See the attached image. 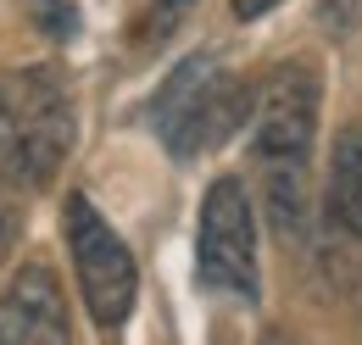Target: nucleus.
<instances>
[{"label":"nucleus","mask_w":362,"mask_h":345,"mask_svg":"<svg viewBox=\"0 0 362 345\" xmlns=\"http://www.w3.org/2000/svg\"><path fill=\"white\" fill-rule=\"evenodd\" d=\"M189 6H195V0H151V11L139 17V28H134V40L139 45H162L184 17H189Z\"/></svg>","instance_id":"nucleus-8"},{"label":"nucleus","mask_w":362,"mask_h":345,"mask_svg":"<svg viewBox=\"0 0 362 345\" xmlns=\"http://www.w3.org/2000/svg\"><path fill=\"white\" fill-rule=\"evenodd\" d=\"M17 234H23V212H17V195H11V184L0 178V262L17 251Z\"/></svg>","instance_id":"nucleus-11"},{"label":"nucleus","mask_w":362,"mask_h":345,"mask_svg":"<svg viewBox=\"0 0 362 345\" xmlns=\"http://www.w3.org/2000/svg\"><path fill=\"white\" fill-rule=\"evenodd\" d=\"M323 223L346 240H362V117L334 134V156L323 178Z\"/></svg>","instance_id":"nucleus-7"},{"label":"nucleus","mask_w":362,"mask_h":345,"mask_svg":"<svg viewBox=\"0 0 362 345\" xmlns=\"http://www.w3.org/2000/svg\"><path fill=\"white\" fill-rule=\"evenodd\" d=\"M317 17H323V28H329L334 40H346V34L362 23V0H323Z\"/></svg>","instance_id":"nucleus-10"},{"label":"nucleus","mask_w":362,"mask_h":345,"mask_svg":"<svg viewBox=\"0 0 362 345\" xmlns=\"http://www.w3.org/2000/svg\"><path fill=\"white\" fill-rule=\"evenodd\" d=\"M317 67L313 62H284L273 67L268 84L251 95V156L262 172H290L313 162L317 139Z\"/></svg>","instance_id":"nucleus-5"},{"label":"nucleus","mask_w":362,"mask_h":345,"mask_svg":"<svg viewBox=\"0 0 362 345\" xmlns=\"http://www.w3.org/2000/svg\"><path fill=\"white\" fill-rule=\"evenodd\" d=\"M62 234H67V257H73V273H78V290H84L95 329H123L139 296V273L123 234L90 206V195H67Z\"/></svg>","instance_id":"nucleus-4"},{"label":"nucleus","mask_w":362,"mask_h":345,"mask_svg":"<svg viewBox=\"0 0 362 345\" xmlns=\"http://www.w3.org/2000/svg\"><path fill=\"white\" fill-rule=\"evenodd\" d=\"M245 123H251V89L228 73L218 50L184 56L151 95V129L168 145V156H179V162L212 156Z\"/></svg>","instance_id":"nucleus-2"},{"label":"nucleus","mask_w":362,"mask_h":345,"mask_svg":"<svg viewBox=\"0 0 362 345\" xmlns=\"http://www.w3.org/2000/svg\"><path fill=\"white\" fill-rule=\"evenodd\" d=\"M6 306H11L17 340H67L73 334L67 296H62V284H56V273H50L45 262H23V273L6 290Z\"/></svg>","instance_id":"nucleus-6"},{"label":"nucleus","mask_w":362,"mask_h":345,"mask_svg":"<svg viewBox=\"0 0 362 345\" xmlns=\"http://www.w3.org/2000/svg\"><path fill=\"white\" fill-rule=\"evenodd\" d=\"M195 279L212 296L257 306V206L234 172H218L201 195V223H195Z\"/></svg>","instance_id":"nucleus-3"},{"label":"nucleus","mask_w":362,"mask_h":345,"mask_svg":"<svg viewBox=\"0 0 362 345\" xmlns=\"http://www.w3.org/2000/svg\"><path fill=\"white\" fill-rule=\"evenodd\" d=\"M34 17H40V28L50 40H73L78 34V11L67 0H34Z\"/></svg>","instance_id":"nucleus-9"},{"label":"nucleus","mask_w":362,"mask_h":345,"mask_svg":"<svg viewBox=\"0 0 362 345\" xmlns=\"http://www.w3.org/2000/svg\"><path fill=\"white\" fill-rule=\"evenodd\" d=\"M78 112L56 67L0 73V178L11 189H45L73 156Z\"/></svg>","instance_id":"nucleus-1"},{"label":"nucleus","mask_w":362,"mask_h":345,"mask_svg":"<svg viewBox=\"0 0 362 345\" xmlns=\"http://www.w3.org/2000/svg\"><path fill=\"white\" fill-rule=\"evenodd\" d=\"M279 0H228V11L240 17V23H257V17H268Z\"/></svg>","instance_id":"nucleus-12"}]
</instances>
